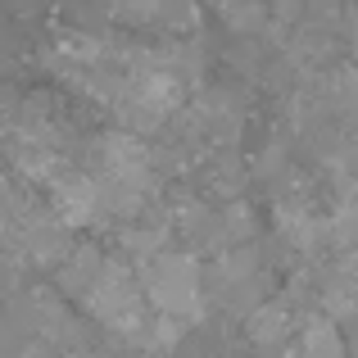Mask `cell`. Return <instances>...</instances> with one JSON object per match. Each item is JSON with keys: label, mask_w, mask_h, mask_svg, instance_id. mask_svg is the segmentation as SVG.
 Here are the masks:
<instances>
[{"label": "cell", "mask_w": 358, "mask_h": 358, "mask_svg": "<svg viewBox=\"0 0 358 358\" xmlns=\"http://www.w3.org/2000/svg\"><path fill=\"white\" fill-rule=\"evenodd\" d=\"M141 290H145V299L164 317L195 322V317H200V308H204L200 263H195L191 254L159 250V254H150V259H141Z\"/></svg>", "instance_id": "1"}, {"label": "cell", "mask_w": 358, "mask_h": 358, "mask_svg": "<svg viewBox=\"0 0 358 358\" xmlns=\"http://www.w3.org/2000/svg\"><path fill=\"white\" fill-rule=\"evenodd\" d=\"M87 308L100 317L105 327H114V331L122 336H131L136 341L141 331H145V290L136 286V277H131L122 263L114 259H105V268H100V277H96V286L87 290Z\"/></svg>", "instance_id": "2"}, {"label": "cell", "mask_w": 358, "mask_h": 358, "mask_svg": "<svg viewBox=\"0 0 358 358\" xmlns=\"http://www.w3.org/2000/svg\"><path fill=\"white\" fill-rule=\"evenodd\" d=\"M45 191H50V204H55V213H59L64 227H82V222H91V218H96V209H100L96 177L78 173V168H64Z\"/></svg>", "instance_id": "3"}, {"label": "cell", "mask_w": 358, "mask_h": 358, "mask_svg": "<svg viewBox=\"0 0 358 358\" xmlns=\"http://www.w3.org/2000/svg\"><path fill=\"white\" fill-rule=\"evenodd\" d=\"M304 358H341V336H336L331 322L313 317L304 327Z\"/></svg>", "instance_id": "4"}, {"label": "cell", "mask_w": 358, "mask_h": 358, "mask_svg": "<svg viewBox=\"0 0 358 358\" xmlns=\"http://www.w3.org/2000/svg\"><path fill=\"white\" fill-rule=\"evenodd\" d=\"M354 354H358V341H354Z\"/></svg>", "instance_id": "5"}]
</instances>
